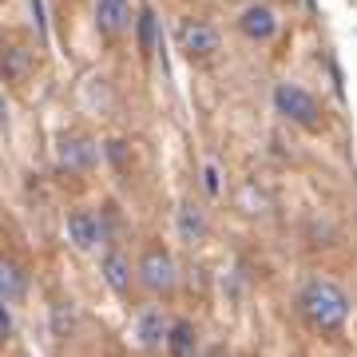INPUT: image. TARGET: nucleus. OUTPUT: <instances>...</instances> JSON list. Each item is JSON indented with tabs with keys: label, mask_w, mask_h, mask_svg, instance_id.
<instances>
[{
	"label": "nucleus",
	"mask_w": 357,
	"mask_h": 357,
	"mask_svg": "<svg viewBox=\"0 0 357 357\" xmlns=\"http://www.w3.org/2000/svg\"><path fill=\"white\" fill-rule=\"evenodd\" d=\"M131 0H96V28L103 40H119L131 28Z\"/></svg>",
	"instance_id": "nucleus-8"
},
{
	"label": "nucleus",
	"mask_w": 357,
	"mask_h": 357,
	"mask_svg": "<svg viewBox=\"0 0 357 357\" xmlns=\"http://www.w3.org/2000/svg\"><path fill=\"white\" fill-rule=\"evenodd\" d=\"M298 310H302V318L321 333H333L342 330L345 318H349V298L342 294V286H333L330 278H314L302 286L298 294Z\"/></svg>",
	"instance_id": "nucleus-1"
},
{
	"label": "nucleus",
	"mask_w": 357,
	"mask_h": 357,
	"mask_svg": "<svg viewBox=\"0 0 357 357\" xmlns=\"http://www.w3.org/2000/svg\"><path fill=\"white\" fill-rule=\"evenodd\" d=\"M56 159L64 171L72 175H88L91 167L103 159V147L91 135H79V131H64V135H56Z\"/></svg>",
	"instance_id": "nucleus-3"
},
{
	"label": "nucleus",
	"mask_w": 357,
	"mask_h": 357,
	"mask_svg": "<svg viewBox=\"0 0 357 357\" xmlns=\"http://www.w3.org/2000/svg\"><path fill=\"white\" fill-rule=\"evenodd\" d=\"M167 354H171V357H195V354H199V333H195L191 321L178 318L175 326H171V337H167Z\"/></svg>",
	"instance_id": "nucleus-12"
},
{
	"label": "nucleus",
	"mask_w": 357,
	"mask_h": 357,
	"mask_svg": "<svg viewBox=\"0 0 357 357\" xmlns=\"http://www.w3.org/2000/svg\"><path fill=\"white\" fill-rule=\"evenodd\" d=\"M274 107L282 119H290L306 131H321V103L314 91H306L302 84H278L274 88Z\"/></svg>",
	"instance_id": "nucleus-2"
},
{
	"label": "nucleus",
	"mask_w": 357,
	"mask_h": 357,
	"mask_svg": "<svg viewBox=\"0 0 357 357\" xmlns=\"http://www.w3.org/2000/svg\"><path fill=\"white\" fill-rule=\"evenodd\" d=\"M32 64H36V56H32L28 48H20V44H8V48H4V76H8V79L28 76Z\"/></svg>",
	"instance_id": "nucleus-15"
},
{
	"label": "nucleus",
	"mask_w": 357,
	"mask_h": 357,
	"mask_svg": "<svg viewBox=\"0 0 357 357\" xmlns=\"http://www.w3.org/2000/svg\"><path fill=\"white\" fill-rule=\"evenodd\" d=\"M175 222H178V238L183 243H203L206 238V211L199 203H178V215H175Z\"/></svg>",
	"instance_id": "nucleus-11"
},
{
	"label": "nucleus",
	"mask_w": 357,
	"mask_h": 357,
	"mask_svg": "<svg viewBox=\"0 0 357 357\" xmlns=\"http://www.w3.org/2000/svg\"><path fill=\"white\" fill-rule=\"evenodd\" d=\"M32 16H36V32H48V20H44V0H32Z\"/></svg>",
	"instance_id": "nucleus-19"
},
{
	"label": "nucleus",
	"mask_w": 357,
	"mask_h": 357,
	"mask_svg": "<svg viewBox=\"0 0 357 357\" xmlns=\"http://www.w3.org/2000/svg\"><path fill=\"white\" fill-rule=\"evenodd\" d=\"M203 183H206V195H218V171L211 163H206V171H203Z\"/></svg>",
	"instance_id": "nucleus-18"
},
{
	"label": "nucleus",
	"mask_w": 357,
	"mask_h": 357,
	"mask_svg": "<svg viewBox=\"0 0 357 357\" xmlns=\"http://www.w3.org/2000/svg\"><path fill=\"white\" fill-rule=\"evenodd\" d=\"M72 330H76V306L56 302V306H52V333H56V337H68Z\"/></svg>",
	"instance_id": "nucleus-16"
},
{
	"label": "nucleus",
	"mask_w": 357,
	"mask_h": 357,
	"mask_svg": "<svg viewBox=\"0 0 357 357\" xmlns=\"http://www.w3.org/2000/svg\"><path fill=\"white\" fill-rule=\"evenodd\" d=\"M103 159H107L115 171H123V167H128V159H131V147L123 139H107V143H103Z\"/></svg>",
	"instance_id": "nucleus-17"
},
{
	"label": "nucleus",
	"mask_w": 357,
	"mask_h": 357,
	"mask_svg": "<svg viewBox=\"0 0 357 357\" xmlns=\"http://www.w3.org/2000/svg\"><path fill=\"white\" fill-rule=\"evenodd\" d=\"M0 333L13 337V306H8V302H4V314H0Z\"/></svg>",
	"instance_id": "nucleus-20"
},
{
	"label": "nucleus",
	"mask_w": 357,
	"mask_h": 357,
	"mask_svg": "<svg viewBox=\"0 0 357 357\" xmlns=\"http://www.w3.org/2000/svg\"><path fill=\"white\" fill-rule=\"evenodd\" d=\"M0 290H4V302L8 306H16L20 298H24V290H28V278H24V270L16 266L13 258L0 266Z\"/></svg>",
	"instance_id": "nucleus-14"
},
{
	"label": "nucleus",
	"mask_w": 357,
	"mask_h": 357,
	"mask_svg": "<svg viewBox=\"0 0 357 357\" xmlns=\"http://www.w3.org/2000/svg\"><path fill=\"white\" fill-rule=\"evenodd\" d=\"M135 278H139V286L147 294H171L178 286V266L167 250H147V255L139 258Z\"/></svg>",
	"instance_id": "nucleus-4"
},
{
	"label": "nucleus",
	"mask_w": 357,
	"mask_h": 357,
	"mask_svg": "<svg viewBox=\"0 0 357 357\" xmlns=\"http://www.w3.org/2000/svg\"><path fill=\"white\" fill-rule=\"evenodd\" d=\"M171 326H175V321H167V314L159 306H147L139 318H135V342H139L147 354H159V349H167Z\"/></svg>",
	"instance_id": "nucleus-7"
},
{
	"label": "nucleus",
	"mask_w": 357,
	"mask_h": 357,
	"mask_svg": "<svg viewBox=\"0 0 357 357\" xmlns=\"http://www.w3.org/2000/svg\"><path fill=\"white\" fill-rule=\"evenodd\" d=\"M135 40H139L143 56H151L155 44H159V16H155L151 4H147V8H139V16H135Z\"/></svg>",
	"instance_id": "nucleus-13"
},
{
	"label": "nucleus",
	"mask_w": 357,
	"mask_h": 357,
	"mask_svg": "<svg viewBox=\"0 0 357 357\" xmlns=\"http://www.w3.org/2000/svg\"><path fill=\"white\" fill-rule=\"evenodd\" d=\"M100 274H103V282H107L115 294L131 290V258L123 255V250H107V255L100 258Z\"/></svg>",
	"instance_id": "nucleus-10"
},
{
	"label": "nucleus",
	"mask_w": 357,
	"mask_h": 357,
	"mask_svg": "<svg viewBox=\"0 0 357 357\" xmlns=\"http://www.w3.org/2000/svg\"><path fill=\"white\" fill-rule=\"evenodd\" d=\"M178 48H183V56L187 60H206V56H215L218 44H222V36H218L215 24H206V20H183L175 32Z\"/></svg>",
	"instance_id": "nucleus-5"
},
{
	"label": "nucleus",
	"mask_w": 357,
	"mask_h": 357,
	"mask_svg": "<svg viewBox=\"0 0 357 357\" xmlns=\"http://www.w3.org/2000/svg\"><path fill=\"white\" fill-rule=\"evenodd\" d=\"M195 357H222V349H206V354H195Z\"/></svg>",
	"instance_id": "nucleus-21"
},
{
	"label": "nucleus",
	"mask_w": 357,
	"mask_h": 357,
	"mask_svg": "<svg viewBox=\"0 0 357 357\" xmlns=\"http://www.w3.org/2000/svg\"><path fill=\"white\" fill-rule=\"evenodd\" d=\"M68 238L76 243V250H96V246L107 238V227H103V218L91 215V211H72V215H68Z\"/></svg>",
	"instance_id": "nucleus-9"
},
{
	"label": "nucleus",
	"mask_w": 357,
	"mask_h": 357,
	"mask_svg": "<svg viewBox=\"0 0 357 357\" xmlns=\"http://www.w3.org/2000/svg\"><path fill=\"white\" fill-rule=\"evenodd\" d=\"M234 28L250 44H266V40L278 36V16H274L270 4H246L243 13H238V20H234Z\"/></svg>",
	"instance_id": "nucleus-6"
}]
</instances>
